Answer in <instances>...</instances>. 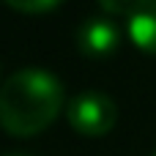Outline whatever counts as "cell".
Returning a JSON list of instances; mask_svg holds the SVG:
<instances>
[{
  "label": "cell",
  "mask_w": 156,
  "mask_h": 156,
  "mask_svg": "<svg viewBox=\"0 0 156 156\" xmlns=\"http://www.w3.org/2000/svg\"><path fill=\"white\" fill-rule=\"evenodd\" d=\"M126 25H129L132 41L140 49L156 55V0H134L126 16Z\"/></svg>",
  "instance_id": "277c9868"
},
{
  "label": "cell",
  "mask_w": 156,
  "mask_h": 156,
  "mask_svg": "<svg viewBox=\"0 0 156 156\" xmlns=\"http://www.w3.org/2000/svg\"><path fill=\"white\" fill-rule=\"evenodd\" d=\"M8 156H27V154H8Z\"/></svg>",
  "instance_id": "8992f818"
},
{
  "label": "cell",
  "mask_w": 156,
  "mask_h": 156,
  "mask_svg": "<svg viewBox=\"0 0 156 156\" xmlns=\"http://www.w3.org/2000/svg\"><path fill=\"white\" fill-rule=\"evenodd\" d=\"M63 107V85L44 69H19L0 88V126L14 137L44 132Z\"/></svg>",
  "instance_id": "6da1fadb"
},
{
  "label": "cell",
  "mask_w": 156,
  "mask_h": 156,
  "mask_svg": "<svg viewBox=\"0 0 156 156\" xmlns=\"http://www.w3.org/2000/svg\"><path fill=\"white\" fill-rule=\"evenodd\" d=\"M118 41H121V30L110 16H88L77 27V47L90 58L110 55L118 47Z\"/></svg>",
  "instance_id": "3957f363"
},
{
  "label": "cell",
  "mask_w": 156,
  "mask_h": 156,
  "mask_svg": "<svg viewBox=\"0 0 156 156\" xmlns=\"http://www.w3.org/2000/svg\"><path fill=\"white\" fill-rule=\"evenodd\" d=\"M151 156H156V151H154V154H151Z\"/></svg>",
  "instance_id": "52a82bcc"
},
{
  "label": "cell",
  "mask_w": 156,
  "mask_h": 156,
  "mask_svg": "<svg viewBox=\"0 0 156 156\" xmlns=\"http://www.w3.org/2000/svg\"><path fill=\"white\" fill-rule=\"evenodd\" d=\"M66 115H69V123L74 126V132H80L85 137H101V134L112 132V126L118 121V107L107 93L85 90L69 101Z\"/></svg>",
  "instance_id": "7a4b0ae2"
},
{
  "label": "cell",
  "mask_w": 156,
  "mask_h": 156,
  "mask_svg": "<svg viewBox=\"0 0 156 156\" xmlns=\"http://www.w3.org/2000/svg\"><path fill=\"white\" fill-rule=\"evenodd\" d=\"M8 8H16V11H27V14H38V11H49V8H58L55 0H36V3H22V0H8Z\"/></svg>",
  "instance_id": "5b68a950"
}]
</instances>
